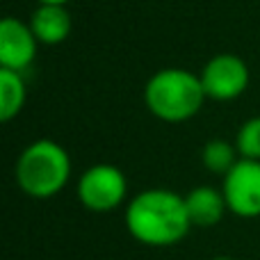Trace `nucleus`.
<instances>
[{
    "instance_id": "nucleus-4",
    "label": "nucleus",
    "mask_w": 260,
    "mask_h": 260,
    "mask_svg": "<svg viewBox=\"0 0 260 260\" xmlns=\"http://www.w3.org/2000/svg\"><path fill=\"white\" fill-rule=\"evenodd\" d=\"M128 194V180L119 167L94 165L78 180V199L91 212L117 210Z\"/></svg>"
},
{
    "instance_id": "nucleus-14",
    "label": "nucleus",
    "mask_w": 260,
    "mask_h": 260,
    "mask_svg": "<svg viewBox=\"0 0 260 260\" xmlns=\"http://www.w3.org/2000/svg\"><path fill=\"white\" fill-rule=\"evenodd\" d=\"M210 260H233V258H229V256H215V258H210Z\"/></svg>"
},
{
    "instance_id": "nucleus-5",
    "label": "nucleus",
    "mask_w": 260,
    "mask_h": 260,
    "mask_svg": "<svg viewBox=\"0 0 260 260\" xmlns=\"http://www.w3.org/2000/svg\"><path fill=\"white\" fill-rule=\"evenodd\" d=\"M221 194L226 206L238 217H260V160L240 157L224 176Z\"/></svg>"
},
{
    "instance_id": "nucleus-8",
    "label": "nucleus",
    "mask_w": 260,
    "mask_h": 260,
    "mask_svg": "<svg viewBox=\"0 0 260 260\" xmlns=\"http://www.w3.org/2000/svg\"><path fill=\"white\" fill-rule=\"evenodd\" d=\"M30 27L39 44L57 46L69 39L73 30V18L67 5H39L30 16Z\"/></svg>"
},
{
    "instance_id": "nucleus-10",
    "label": "nucleus",
    "mask_w": 260,
    "mask_h": 260,
    "mask_svg": "<svg viewBox=\"0 0 260 260\" xmlns=\"http://www.w3.org/2000/svg\"><path fill=\"white\" fill-rule=\"evenodd\" d=\"M27 99V87L21 71L0 69V121L18 117Z\"/></svg>"
},
{
    "instance_id": "nucleus-13",
    "label": "nucleus",
    "mask_w": 260,
    "mask_h": 260,
    "mask_svg": "<svg viewBox=\"0 0 260 260\" xmlns=\"http://www.w3.org/2000/svg\"><path fill=\"white\" fill-rule=\"evenodd\" d=\"M39 5H67L69 0H37Z\"/></svg>"
},
{
    "instance_id": "nucleus-6",
    "label": "nucleus",
    "mask_w": 260,
    "mask_h": 260,
    "mask_svg": "<svg viewBox=\"0 0 260 260\" xmlns=\"http://www.w3.org/2000/svg\"><path fill=\"white\" fill-rule=\"evenodd\" d=\"M206 96L212 101H233L249 87V67L233 53H219L206 62L201 71Z\"/></svg>"
},
{
    "instance_id": "nucleus-11",
    "label": "nucleus",
    "mask_w": 260,
    "mask_h": 260,
    "mask_svg": "<svg viewBox=\"0 0 260 260\" xmlns=\"http://www.w3.org/2000/svg\"><path fill=\"white\" fill-rule=\"evenodd\" d=\"M240 153L235 148V144H229L226 139H210L201 151V160L208 167V171L212 174L226 176L235 167V162L240 160Z\"/></svg>"
},
{
    "instance_id": "nucleus-2",
    "label": "nucleus",
    "mask_w": 260,
    "mask_h": 260,
    "mask_svg": "<svg viewBox=\"0 0 260 260\" xmlns=\"http://www.w3.org/2000/svg\"><path fill=\"white\" fill-rule=\"evenodd\" d=\"M201 76L187 69H162L148 78L144 103L153 117L167 123H180L197 117L206 103Z\"/></svg>"
},
{
    "instance_id": "nucleus-7",
    "label": "nucleus",
    "mask_w": 260,
    "mask_h": 260,
    "mask_svg": "<svg viewBox=\"0 0 260 260\" xmlns=\"http://www.w3.org/2000/svg\"><path fill=\"white\" fill-rule=\"evenodd\" d=\"M37 37L30 23H23L14 16L0 21V69L23 71L37 57Z\"/></svg>"
},
{
    "instance_id": "nucleus-9",
    "label": "nucleus",
    "mask_w": 260,
    "mask_h": 260,
    "mask_svg": "<svg viewBox=\"0 0 260 260\" xmlns=\"http://www.w3.org/2000/svg\"><path fill=\"white\" fill-rule=\"evenodd\" d=\"M185 206H187V215L192 226H201V229H210L217 226L229 210L226 199L219 189L208 187V185H199L185 197Z\"/></svg>"
},
{
    "instance_id": "nucleus-3",
    "label": "nucleus",
    "mask_w": 260,
    "mask_h": 260,
    "mask_svg": "<svg viewBox=\"0 0 260 260\" xmlns=\"http://www.w3.org/2000/svg\"><path fill=\"white\" fill-rule=\"evenodd\" d=\"M71 178V157L62 144L37 139L16 160V183L27 197L48 199L59 194Z\"/></svg>"
},
{
    "instance_id": "nucleus-12",
    "label": "nucleus",
    "mask_w": 260,
    "mask_h": 260,
    "mask_svg": "<svg viewBox=\"0 0 260 260\" xmlns=\"http://www.w3.org/2000/svg\"><path fill=\"white\" fill-rule=\"evenodd\" d=\"M235 148L240 157L247 160H260V117H251L240 126L235 135Z\"/></svg>"
},
{
    "instance_id": "nucleus-1",
    "label": "nucleus",
    "mask_w": 260,
    "mask_h": 260,
    "mask_svg": "<svg viewBox=\"0 0 260 260\" xmlns=\"http://www.w3.org/2000/svg\"><path fill=\"white\" fill-rule=\"evenodd\" d=\"M126 229L146 247L178 244L192 229L185 197L171 189H144L130 199L126 208Z\"/></svg>"
}]
</instances>
